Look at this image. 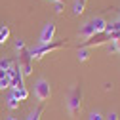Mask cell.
<instances>
[{
    "label": "cell",
    "instance_id": "9c48e42d",
    "mask_svg": "<svg viewBox=\"0 0 120 120\" xmlns=\"http://www.w3.org/2000/svg\"><path fill=\"white\" fill-rule=\"evenodd\" d=\"M105 42H109V38H107V34H105V33H101V34H95V36H92L90 40H86V42L82 44V48H90V46H101V44H105Z\"/></svg>",
    "mask_w": 120,
    "mask_h": 120
},
{
    "label": "cell",
    "instance_id": "5b68a950",
    "mask_svg": "<svg viewBox=\"0 0 120 120\" xmlns=\"http://www.w3.org/2000/svg\"><path fill=\"white\" fill-rule=\"evenodd\" d=\"M50 95H52V86H50V82H48L46 78H38L36 84H34V97H36L38 101H46V99H50Z\"/></svg>",
    "mask_w": 120,
    "mask_h": 120
},
{
    "label": "cell",
    "instance_id": "ba28073f",
    "mask_svg": "<svg viewBox=\"0 0 120 120\" xmlns=\"http://www.w3.org/2000/svg\"><path fill=\"white\" fill-rule=\"evenodd\" d=\"M78 34H80V38H84V40H90L92 36H95V29H94V23H92V19H88V21H86V23L80 27Z\"/></svg>",
    "mask_w": 120,
    "mask_h": 120
},
{
    "label": "cell",
    "instance_id": "8992f818",
    "mask_svg": "<svg viewBox=\"0 0 120 120\" xmlns=\"http://www.w3.org/2000/svg\"><path fill=\"white\" fill-rule=\"evenodd\" d=\"M55 23H46L42 27V31H40V34H38V44H50V42H53V38H55Z\"/></svg>",
    "mask_w": 120,
    "mask_h": 120
},
{
    "label": "cell",
    "instance_id": "7a4b0ae2",
    "mask_svg": "<svg viewBox=\"0 0 120 120\" xmlns=\"http://www.w3.org/2000/svg\"><path fill=\"white\" fill-rule=\"evenodd\" d=\"M67 107H69V114L71 116H74L80 111V107H82V90L80 88H72L71 90V94L67 97Z\"/></svg>",
    "mask_w": 120,
    "mask_h": 120
},
{
    "label": "cell",
    "instance_id": "5bb4252c",
    "mask_svg": "<svg viewBox=\"0 0 120 120\" xmlns=\"http://www.w3.org/2000/svg\"><path fill=\"white\" fill-rule=\"evenodd\" d=\"M13 63H15V61H11V59H8V57H2V59H0V71H4V72L10 71Z\"/></svg>",
    "mask_w": 120,
    "mask_h": 120
},
{
    "label": "cell",
    "instance_id": "d4e9b609",
    "mask_svg": "<svg viewBox=\"0 0 120 120\" xmlns=\"http://www.w3.org/2000/svg\"><path fill=\"white\" fill-rule=\"evenodd\" d=\"M53 2H65V0H53Z\"/></svg>",
    "mask_w": 120,
    "mask_h": 120
},
{
    "label": "cell",
    "instance_id": "4fadbf2b",
    "mask_svg": "<svg viewBox=\"0 0 120 120\" xmlns=\"http://www.w3.org/2000/svg\"><path fill=\"white\" fill-rule=\"evenodd\" d=\"M84 6H86V0H74L72 13H74V15H80V13L84 11Z\"/></svg>",
    "mask_w": 120,
    "mask_h": 120
},
{
    "label": "cell",
    "instance_id": "277c9868",
    "mask_svg": "<svg viewBox=\"0 0 120 120\" xmlns=\"http://www.w3.org/2000/svg\"><path fill=\"white\" fill-rule=\"evenodd\" d=\"M6 74H8V78H10V88L11 90H17V88H25V82H23V74H21V71H19V67H17V61L11 65V69L10 71H6Z\"/></svg>",
    "mask_w": 120,
    "mask_h": 120
},
{
    "label": "cell",
    "instance_id": "3957f363",
    "mask_svg": "<svg viewBox=\"0 0 120 120\" xmlns=\"http://www.w3.org/2000/svg\"><path fill=\"white\" fill-rule=\"evenodd\" d=\"M17 67H19L23 76H31V74H33V57L29 55V50L19 52V55H17Z\"/></svg>",
    "mask_w": 120,
    "mask_h": 120
},
{
    "label": "cell",
    "instance_id": "e0dca14e",
    "mask_svg": "<svg viewBox=\"0 0 120 120\" xmlns=\"http://www.w3.org/2000/svg\"><path fill=\"white\" fill-rule=\"evenodd\" d=\"M42 112H44V109H42V107H38V109H34V111H33L31 114L27 116V120H40Z\"/></svg>",
    "mask_w": 120,
    "mask_h": 120
},
{
    "label": "cell",
    "instance_id": "52a82bcc",
    "mask_svg": "<svg viewBox=\"0 0 120 120\" xmlns=\"http://www.w3.org/2000/svg\"><path fill=\"white\" fill-rule=\"evenodd\" d=\"M103 33L107 34V38H109L111 42L118 40V36H120V19H116V21H112V23H107V27H105Z\"/></svg>",
    "mask_w": 120,
    "mask_h": 120
},
{
    "label": "cell",
    "instance_id": "ffe728a7",
    "mask_svg": "<svg viewBox=\"0 0 120 120\" xmlns=\"http://www.w3.org/2000/svg\"><path fill=\"white\" fill-rule=\"evenodd\" d=\"M53 11H55V13H61V11H63V2H55Z\"/></svg>",
    "mask_w": 120,
    "mask_h": 120
},
{
    "label": "cell",
    "instance_id": "7402d4cb",
    "mask_svg": "<svg viewBox=\"0 0 120 120\" xmlns=\"http://www.w3.org/2000/svg\"><path fill=\"white\" fill-rule=\"evenodd\" d=\"M105 120H118V114H116L114 111H111L107 116H105Z\"/></svg>",
    "mask_w": 120,
    "mask_h": 120
},
{
    "label": "cell",
    "instance_id": "6da1fadb",
    "mask_svg": "<svg viewBox=\"0 0 120 120\" xmlns=\"http://www.w3.org/2000/svg\"><path fill=\"white\" fill-rule=\"evenodd\" d=\"M69 44L65 42V40H61V42H50V44H38V46H33V48H27L29 50V55H31L33 59H40V57H44V55H48V53H52V52H55V50H61V48H67Z\"/></svg>",
    "mask_w": 120,
    "mask_h": 120
},
{
    "label": "cell",
    "instance_id": "7c38bea8",
    "mask_svg": "<svg viewBox=\"0 0 120 120\" xmlns=\"http://www.w3.org/2000/svg\"><path fill=\"white\" fill-rule=\"evenodd\" d=\"M6 105H8V109H11V111H15V109L19 107V101L15 99V95H13L11 92H10V95H8V99H6Z\"/></svg>",
    "mask_w": 120,
    "mask_h": 120
},
{
    "label": "cell",
    "instance_id": "d6986e66",
    "mask_svg": "<svg viewBox=\"0 0 120 120\" xmlns=\"http://www.w3.org/2000/svg\"><path fill=\"white\" fill-rule=\"evenodd\" d=\"M15 50H17V52L27 50V46H25V40H21V38H17V40H15Z\"/></svg>",
    "mask_w": 120,
    "mask_h": 120
},
{
    "label": "cell",
    "instance_id": "9a60e30c",
    "mask_svg": "<svg viewBox=\"0 0 120 120\" xmlns=\"http://www.w3.org/2000/svg\"><path fill=\"white\" fill-rule=\"evenodd\" d=\"M6 88H10V78L4 71H0V90H6Z\"/></svg>",
    "mask_w": 120,
    "mask_h": 120
},
{
    "label": "cell",
    "instance_id": "2e32d148",
    "mask_svg": "<svg viewBox=\"0 0 120 120\" xmlns=\"http://www.w3.org/2000/svg\"><path fill=\"white\" fill-rule=\"evenodd\" d=\"M76 57H78V61H86V59L90 57V48H78Z\"/></svg>",
    "mask_w": 120,
    "mask_h": 120
},
{
    "label": "cell",
    "instance_id": "30bf717a",
    "mask_svg": "<svg viewBox=\"0 0 120 120\" xmlns=\"http://www.w3.org/2000/svg\"><path fill=\"white\" fill-rule=\"evenodd\" d=\"M11 94L15 95L17 101H25V99L29 97V90H27V88H17V90H11Z\"/></svg>",
    "mask_w": 120,
    "mask_h": 120
},
{
    "label": "cell",
    "instance_id": "ac0fdd59",
    "mask_svg": "<svg viewBox=\"0 0 120 120\" xmlns=\"http://www.w3.org/2000/svg\"><path fill=\"white\" fill-rule=\"evenodd\" d=\"M88 120H105V116H103L101 112H97V111H94V112H90V116H88Z\"/></svg>",
    "mask_w": 120,
    "mask_h": 120
},
{
    "label": "cell",
    "instance_id": "603a6c76",
    "mask_svg": "<svg viewBox=\"0 0 120 120\" xmlns=\"http://www.w3.org/2000/svg\"><path fill=\"white\" fill-rule=\"evenodd\" d=\"M116 42V48H118V52H120V36H118V40H114Z\"/></svg>",
    "mask_w": 120,
    "mask_h": 120
},
{
    "label": "cell",
    "instance_id": "8fae6325",
    "mask_svg": "<svg viewBox=\"0 0 120 120\" xmlns=\"http://www.w3.org/2000/svg\"><path fill=\"white\" fill-rule=\"evenodd\" d=\"M10 38V27L8 25H0V46Z\"/></svg>",
    "mask_w": 120,
    "mask_h": 120
},
{
    "label": "cell",
    "instance_id": "44dd1931",
    "mask_svg": "<svg viewBox=\"0 0 120 120\" xmlns=\"http://www.w3.org/2000/svg\"><path fill=\"white\" fill-rule=\"evenodd\" d=\"M107 50H109V53H116V52H118V48H116V42H111Z\"/></svg>",
    "mask_w": 120,
    "mask_h": 120
},
{
    "label": "cell",
    "instance_id": "cb8c5ba5",
    "mask_svg": "<svg viewBox=\"0 0 120 120\" xmlns=\"http://www.w3.org/2000/svg\"><path fill=\"white\" fill-rule=\"evenodd\" d=\"M6 120H17V118H13V116H8V118H6Z\"/></svg>",
    "mask_w": 120,
    "mask_h": 120
}]
</instances>
